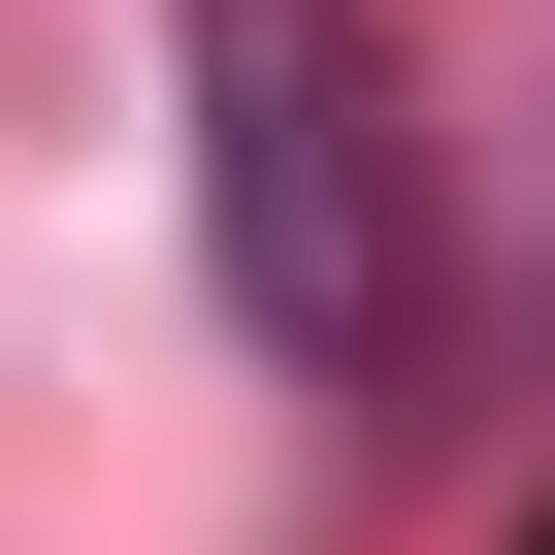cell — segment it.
Returning <instances> with one entry per match:
<instances>
[{
	"instance_id": "cell-1",
	"label": "cell",
	"mask_w": 555,
	"mask_h": 555,
	"mask_svg": "<svg viewBox=\"0 0 555 555\" xmlns=\"http://www.w3.org/2000/svg\"><path fill=\"white\" fill-rule=\"evenodd\" d=\"M196 99H229V295L295 327V360H360L392 261H425V196H392V34H360V0H196Z\"/></svg>"
}]
</instances>
